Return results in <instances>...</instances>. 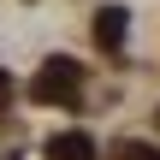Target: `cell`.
Segmentation results:
<instances>
[{
  "instance_id": "cell-2",
  "label": "cell",
  "mask_w": 160,
  "mask_h": 160,
  "mask_svg": "<svg viewBox=\"0 0 160 160\" xmlns=\"http://www.w3.org/2000/svg\"><path fill=\"white\" fill-rule=\"evenodd\" d=\"M48 160H95V142H89L83 131H65V137L48 142Z\"/></svg>"
},
{
  "instance_id": "cell-4",
  "label": "cell",
  "mask_w": 160,
  "mask_h": 160,
  "mask_svg": "<svg viewBox=\"0 0 160 160\" xmlns=\"http://www.w3.org/2000/svg\"><path fill=\"white\" fill-rule=\"evenodd\" d=\"M119 160H160V148H148V142H119Z\"/></svg>"
},
{
  "instance_id": "cell-1",
  "label": "cell",
  "mask_w": 160,
  "mask_h": 160,
  "mask_svg": "<svg viewBox=\"0 0 160 160\" xmlns=\"http://www.w3.org/2000/svg\"><path fill=\"white\" fill-rule=\"evenodd\" d=\"M30 95H36V101H71V95H77V65H71V59H48L42 77L30 83Z\"/></svg>"
},
{
  "instance_id": "cell-3",
  "label": "cell",
  "mask_w": 160,
  "mask_h": 160,
  "mask_svg": "<svg viewBox=\"0 0 160 160\" xmlns=\"http://www.w3.org/2000/svg\"><path fill=\"white\" fill-rule=\"evenodd\" d=\"M95 42H101V48H119V42H125V12H119V6L95 12Z\"/></svg>"
}]
</instances>
